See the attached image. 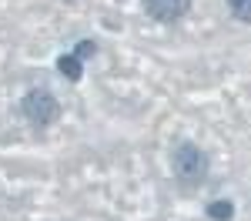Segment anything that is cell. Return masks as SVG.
Segmentation results:
<instances>
[{
    "mask_svg": "<svg viewBox=\"0 0 251 221\" xmlns=\"http://www.w3.org/2000/svg\"><path fill=\"white\" fill-rule=\"evenodd\" d=\"M171 171L181 188H198L201 181L208 178V171H211V158H208V151L201 144L181 141V144H174V151H171Z\"/></svg>",
    "mask_w": 251,
    "mask_h": 221,
    "instance_id": "obj_1",
    "label": "cell"
},
{
    "mask_svg": "<svg viewBox=\"0 0 251 221\" xmlns=\"http://www.w3.org/2000/svg\"><path fill=\"white\" fill-rule=\"evenodd\" d=\"M20 114H24L27 124H34V127L44 131V127H50L60 118V100L47 87H34V91H27L20 98Z\"/></svg>",
    "mask_w": 251,
    "mask_h": 221,
    "instance_id": "obj_2",
    "label": "cell"
},
{
    "mask_svg": "<svg viewBox=\"0 0 251 221\" xmlns=\"http://www.w3.org/2000/svg\"><path fill=\"white\" fill-rule=\"evenodd\" d=\"M141 7L157 24H177L181 17H188L191 0H141Z\"/></svg>",
    "mask_w": 251,
    "mask_h": 221,
    "instance_id": "obj_3",
    "label": "cell"
},
{
    "mask_svg": "<svg viewBox=\"0 0 251 221\" xmlns=\"http://www.w3.org/2000/svg\"><path fill=\"white\" fill-rule=\"evenodd\" d=\"M57 71L67 80H80V74H84V60H77L74 54H60L57 57Z\"/></svg>",
    "mask_w": 251,
    "mask_h": 221,
    "instance_id": "obj_4",
    "label": "cell"
},
{
    "mask_svg": "<svg viewBox=\"0 0 251 221\" xmlns=\"http://www.w3.org/2000/svg\"><path fill=\"white\" fill-rule=\"evenodd\" d=\"M204 211H208V218H211V221H231L234 218V204H231V201H225V198L211 201Z\"/></svg>",
    "mask_w": 251,
    "mask_h": 221,
    "instance_id": "obj_5",
    "label": "cell"
},
{
    "mask_svg": "<svg viewBox=\"0 0 251 221\" xmlns=\"http://www.w3.org/2000/svg\"><path fill=\"white\" fill-rule=\"evenodd\" d=\"M228 14L241 24H251V0H228Z\"/></svg>",
    "mask_w": 251,
    "mask_h": 221,
    "instance_id": "obj_6",
    "label": "cell"
},
{
    "mask_svg": "<svg viewBox=\"0 0 251 221\" xmlns=\"http://www.w3.org/2000/svg\"><path fill=\"white\" fill-rule=\"evenodd\" d=\"M94 50H97V44H94V40H84V44H77V47H74V57L84 60V57H91Z\"/></svg>",
    "mask_w": 251,
    "mask_h": 221,
    "instance_id": "obj_7",
    "label": "cell"
}]
</instances>
